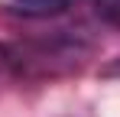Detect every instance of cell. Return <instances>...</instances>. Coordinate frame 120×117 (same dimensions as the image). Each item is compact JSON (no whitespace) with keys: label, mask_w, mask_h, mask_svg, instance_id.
<instances>
[{"label":"cell","mask_w":120,"mask_h":117,"mask_svg":"<svg viewBox=\"0 0 120 117\" xmlns=\"http://www.w3.org/2000/svg\"><path fill=\"white\" fill-rule=\"evenodd\" d=\"M3 10H10L13 16H26V20H52L62 16L75 7V0H3Z\"/></svg>","instance_id":"6da1fadb"},{"label":"cell","mask_w":120,"mask_h":117,"mask_svg":"<svg viewBox=\"0 0 120 117\" xmlns=\"http://www.w3.org/2000/svg\"><path fill=\"white\" fill-rule=\"evenodd\" d=\"M20 78V62H16V49L13 46H0V85Z\"/></svg>","instance_id":"7a4b0ae2"},{"label":"cell","mask_w":120,"mask_h":117,"mask_svg":"<svg viewBox=\"0 0 120 117\" xmlns=\"http://www.w3.org/2000/svg\"><path fill=\"white\" fill-rule=\"evenodd\" d=\"M98 20H104L107 26H117L120 29V0H91Z\"/></svg>","instance_id":"3957f363"},{"label":"cell","mask_w":120,"mask_h":117,"mask_svg":"<svg viewBox=\"0 0 120 117\" xmlns=\"http://www.w3.org/2000/svg\"><path fill=\"white\" fill-rule=\"evenodd\" d=\"M101 75H104V78H114V75H120V58H117V62H110V65H107V68H104Z\"/></svg>","instance_id":"277c9868"}]
</instances>
